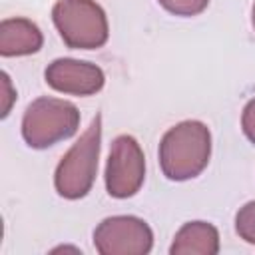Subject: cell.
Returning a JSON list of instances; mask_svg holds the SVG:
<instances>
[{
	"mask_svg": "<svg viewBox=\"0 0 255 255\" xmlns=\"http://www.w3.org/2000/svg\"><path fill=\"white\" fill-rule=\"evenodd\" d=\"M159 167L171 181L197 177L211 157V131L199 120H185L169 128L157 149Z\"/></svg>",
	"mask_w": 255,
	"mask_h": 255,
	"instance_id": "6da1fadb",
	"label": "cell"
},
{
	"mask_svg": "<svg viewBox=\"0 0 255 255\" xmlns=\"http://www.w3.org/2000/svg\"><path fill=\"white\" fill-rule=\"evenodd\" d=\"M102 149V114H96L90 128L62 155L54 171V187L64 199L86 197L98 175V159Z\"/></svg>",
	"mask_w": 255,
	"mask_h": 255,
	"instance_id": "7a4b0ae2",
	"label": "cell"
},
{
	"mask_svg": "<svg viewBox=\"0 0 255 255\" xmlns=\"http://www.w3.org/2000/svg\"><path fill=\"white\" fill-rule=\"evenodd\" d=\"M80 110L60 98H36L22 116V137L32 149H48L76 135Z\"/></svg>",
	"mask_w": 255,
	"mask_h": 255,
	"instance_id": "3957f363",
	"label": "cell"
},
{
	"mask_svg": "<svg viewBox=\"0 0 255 255\" xmlns=\"http://www.w3.org/2000/svg\"><path fill=\"white\" fill-rule=\"evenodd\" d=\"M52 22L72 50H98L110 38L108 16L96 0H56Z\"/></svg>",
	"mask_w": 255,
	"mask_h": 255,
	"instance_id": "277c9868",
	"label": "cell"
},
{
	"mask_svg": "<svg viewBox=\"0 0 255 255\" xmlns=\"http://www.w3.org/2000/svg\"><path fill=\"white\" fill-rule=\"evenodd\" d=\"M106 191L116 199L133 197L145 179V155L133 135L122 133L112 141L106 163Z\"/></svg>",
	"mask_w": 255,
	"mask_h": 255,
	"instance_id": "5b68a950",
	"label": "cell"
},
{
	"mask_svg": "<svg viewBox=\"0 0 255 255\" xmlns=\"http://www.w3.org/2000/svg\"><path fill=\"white\" fill-rule=\"evenodd\" d=\"M94 247L100 255H147L153 231L141 217L112 215L94 229Z\"/></svg>",
	"mask_w": 255,
	"mask_h": 255,
	"instance_id": "8992f818",
	"label": "cell"
},
{
	"mask_svg": "<svg viewBox=\"0 0 255 255\" xmlns=\"http://www.w3.org/2000/svg\"><path fill=\"white\" fill-rule=\"evenodd\" d=\"M46 84L60 92L70 96H94L98 94L106 84V74L100 66L86 62V60H74V58H58L48 64L44 70Z\"/></svg>",
	"mask_w": 255,
	"mask_h": 255,
	"instance_id": "52a82bcc",
	"label": "cell"
},
{
	"mask_svg": "<svg viewBox=\"0 0 255 255\" xmlns=\"http://www.w3.org/2000/svg\"><path fill=\"white\" fill-rule=\"evenodd\" d=\"M44 44L42 30L36 22L16 16L0 22V56L16 58L36 54Z\"/></svg>",
	"mask_w": 255,
	"mask_h": 255,
	"instance_id": "ba28073f",
	"label": "cell"
},
{
	"mask_svg": "<svg viewBox=\"0 0 255 255\" xmlns=\"http://www.w3.org/2000/svg\"><path fill=\"white\" fill-rule=\"evenodd\" d=\"M171 255H217L219 253V231L207 221H187L175 233Z\"/></svg>",
	"mask_w": 255,
	"mask_h": 255,
	"instance_id": "9c48e42d",
	"label": "cell"
},
{
	"mask_svg": "<svg viewBox=\"0 0 255 255\" xmlns=\"http://www.w3.org/2000/svg\"><path fill=\"white\" fill-rule=\"evenodd\" d=\"M235 231L245 243L255 245V201H247L239 207L235 213Z\"/></svg>",
	"mask_w": 255,
	"mask_h": 255,
	"instance_id": "30bf717a",
	"label": "cell"
},
{
	"mask_svg": "<svg viewBox=\"0 0 255 255\" xmlns=\"http://www.w3.org/2000/svg\"><path fill=\"white\" fill-rule=\"evenodd\" d=\"M157 2L165 12L173 16H181V18L197 16L209 4V0H157Z\"/></svg>",
	"mask_w": 255,
	"mask_h": 255,
	"instance_id": "8fae6325",
	"label": "cell"
},
{
	"mask_svg": "<svg viewBox=\"0 0 255 255\" xmlns=\"http://www.w3.org/2000/svg\"><path fill=\"white\" fill-rule=\"evenodd\" d=\"M241 129L245 133V137L255 145V98L249 100L243 108L241 114Z\"/></svg>",
	"mask_w": 255,
	"mask_h": 255,
	"instance_id": "7c38bea8",
	"label": "cell"
},
{
	"mask_svg": "<svg viewBox=\"0 0 255 255\" xmlns=\"http://www.w3.org/2000/svg\"><path fill=\"white\" fill-rule=\"evenodd\" d=\"M251 24H253V30H255V4H253V10H251Z\"/></svg>",
	"mask_w": 255,
	"mask_h": 255,
	"instance_id": "4fadbf2b",
	"label": "cell"
}]
</instances>
